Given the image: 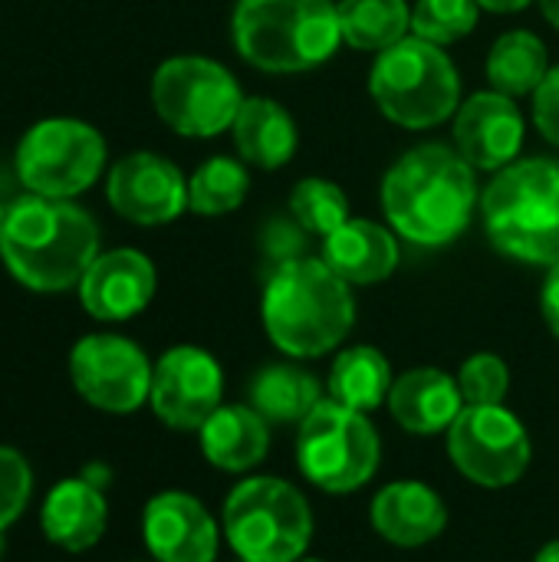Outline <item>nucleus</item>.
<instances>
[{"label":"nucleus","mask_w":559,"mask_h":562,"mask_svg":"<svg viewBox=\"0 0 559 562\" xmlns=\"http://www.w3.org/2000/svg\"><path fill=\"white\" fill-rule=\"evenodd\" d=\"M474 207V168L455 145L425 142L405 151L382 178V211L389 227L418 247H445L458 240L471 227Z\"/></svg>","instance_id":"obj_1"},{"label":"nucleus","mask_w":559,"mask_h":562,"mask_svg":"<svg viewBox=\"0 0 559 562\" xmlns=\"http://www.w3.org/2000/svg\"><path fill=\"white\" fill-rule=\"evenodd\" d=\"M99 224L76 201L23 194L7 204L0 260L33 293L76 290L99 257Z\"/></svg>","instance_id":"obj_2"},{"label":"nucleus","mask_w":559,"mask_h":562,"mask_svg":"<svg viewBox=\"0 0 559 562\" xmlns=\"http://www.w3.org/2000/svg\"><path fill=\"white\" fill-rule=\"evenodd\" d=\"M260 319L270 342L290 359H320L346 342L356 326L353 286L323 257H297L270 270Z\"/></svg>","instance_id":"obj_3"},{"label":"nucleus","mask_w":559,"mask_h":562,"mask_svg":"<svg viewBox=\"0 0 559 562\" xmlns=\"http://www.w3.org/2000/svg\"><path fill=\"white\" fill-rule=\"evenodd\" d=\"M231 40L264 72H310L343 43L336 0H237Z\"/></svg>","instance_id":"obj_4"},{"label":"nucleus","mask_w":559,"mask_h":562,"mask_svg":"<svg viewBox=\"0 0 559 562\" xmlns=\"http://www.w3.org/2000/svg\"><path fill=\"white\" fill-rule=\"evenodd\" d=\"M488 240L521 263H559V161L517 158L481 191Z\"/></svg>","instance_id":"obj_5"},{"label":"nucleus","mask_w":559,"mask_h":562,"mask_svg":"<svg viewBox=\"0 0 559 562\" xmlns=\"http://www.w3.org/2000/svg\"><path fill=\"white\" fill-rule=\"evenodd\" d=\"M369 92L389 122L422 132L448 122L458 112L461 76L445 46L409 33L376 56Z\"/></svg>","instance_id":"obj_6"},{"label":"nucleus","mask_w":559,"mask_h":562,"mask_svg":"<svg viewBox=\"0 0 559 562\" xmlns=\"http://www.w3.org/2000/svg\"><path fill=\"white\" fill-rule=\"evenodd\" d=\"M221 530L244 562H297L313 540V510L300 487L273 474L244 477L224 501Z\"/></svg>","instance_id":"obj_7"},{"label":"nucleus","mask_w":559,"mask_h":562,"mask_svg":"<svg viewBox=\"0 0 559 562\" xmlns=\"http://www.w3.org/2000/svg\"><path fill=\"white\" fill-rule=\"evenodd\" d=\"M382 461V441L366 412L323 398L297 425V468L323 494L362 491Z\"/></svg>","instance_id":"obj_8"},{"label":"nucleus","mask_w":559,"mask_h":562,"mask_svg":"<svg viewBox=\"0 0 559 562\" xmlns=\"http://www.w3.org/2000/svg\"><path fill=\"white\" fill-rule=\"evenodd\" d=\"M105 138L82 119H40L16 142V178L26 194L72 201L105 171Z\"/></svg>","instance_id":"obj_9"},{"label":"nucleus","mask_w":559,"mask_h":562,"mask_svg":"<svg viewBox=\"0 0 559 562\" xmlns=\"http://www.w3.org/2000/svg\"><path fill=\"white\" fill-rule=\"evenodd\" d=\"M241 102L244 95L231 69L208 56H171L152 76V105L158 119L185 138L231 132Z\"/></svg>","instance_id":"obj_10"},{"label":"nucleus","mask_w":559,"mask_h":562,"mask_svg":"<svg viewBox=\"0 0 559 562\" xmlns=\"http://www.w3.org/2000/svg\"><path fill=\"white\" fill-rule=\"evenodd\" d=\"M445 441L458 474L484 491L514 487L534 461L530 431L504 405H465Z\"/></svg>","instance_id":"obj_11"},{"label":"nucleus","mask_w":559,"mask_h":562,"mask_svg":"<svg viewBox=\"0 0 559 562\" xmlns=\"http://www.w3.org/2000/svg\"><path fill=\"white\" fill-rule=\"evenodd\" d=\"M155 366L125 336L92 333L69 352V379L79 398L105 415H132L152 395Z\"/></svg>","instance_id":"obj_12"},{"label":"nucleus","mask_w":559,"mask_h":562,"mask_svg":"<svg viewBox=\"0 0 559 562\" xmlns=\"http://www.w3.org/2000/svg\"><path fill=\"white\" fill-rule=\"evenodd\" d=\"M148 405L171 431H201L224 405V369L201 346H171L152 372Z\"/></svg>","instance_id":"obj_13"},{"label":"nucleus","mask_w":559,"mask_h":562,"mask_svg":"<svg viewBox=\"0 0 559 562\" xmlns=\"http://www.w3.org/2000/svg\"><path fill=\"white\" fill-rule=\"evenodd\" d=\"M105 201L128 224L161 227L188 211V181L165 155L128 151L109 168Z\"/></svg>","instance_id":"obj_14"},{"label":"nucleus","mask_w":559,"mask_h":562,"mask_svg":"<svg viewBox=\"0 0 559 562\" xmlns=\"http://www.w3.org/2000/svg\"><path fill=\"white\" fill-rule=\"evenodd\" d=\"M455 148L474 171H501L521 158L524 148V112L521 105L497 92L484 89L465 99L455 112Z\"/></svg>","instance_id":"obj_15"},{"label":"nucleus","mask_w":559,"mask_h":562,"mask_svg":"<svg viewBox=\"0 0 559 562\" xmlns=\"http://www.w3.org/2000/svg\"><path fill=\"white\" fill-rule=\"evenodd\" d=\"M224 530L185 491H161L142 510V540L155 562H214Z\"/></svg>","instance_id":"obj_16"},{"label":"nucleus","mask_w":559,"mask_h":562,"mask_svg":"<svg viewBox=\"0 0 559 562\" xmlns=\"http://www.w3.org/2000/svg\"><path fill=\"white\" fill-rule=\"evenodd\" d=\"M155 286H158L155 263L135 247H115L89 263L76 293L92 319L125 323L152 303Z\"/></svg>","instance_id":"obj_17"},{"label":"nucleus","mask_w":559,"mask_h":562,"mask_svg":"<svg viewBox=\"0 0 559 562\" xmlns=\"http://www.w3.org/2000/svg\"><path fill=\"white\" fill-rule=\"evenodd\" d=\"M372 530L399 550H422L448 530V507L425 481H392L369 507Z\"/></svg>","instance_id":"obj_18"},{"label":"nucleus","mask_w":559,"mask_h":562,"mask_svg":"<svg viewBox=\"0 0 559 562\" xmlns=\"http://www.w3.org/2000/svg\"><path fill=\"white\" fill-rule=\"evenodd\" d=\"M385 408L402 431L415 438H432L445 435L455 425V418L465 412V398L455 375L435 366H422L402 372L392 382Z\"/></svg>","instance_id":"obj_19"},{"label":"nucleus","mask_w":559,"mask_h":562,"mask_svg":"<svg viewBox=\"0 0 559 562\" xmlns=\"http://www.w3.org/2000/svg\"><path fill=\"white\" fill-rule=\"evenodd\" d=\"M40 527L43 537L66 553L92 550L109 527V504L102 487L89 484L82 474L53 484L40 510Z\"/></svg>","instance_id":"obj_20"},{"label":"nucleus","mask_w":559,"mask_h":562,"mask_svg":"<svg viewBox=\"0 0 559 562\" xmlns=\"http://www.w3.org/2000/svg\"><path fill=\"white\" fill-rule=\"evenodd\" d=\"M323 263L349 286L382 283L399 267V240L392 227L366 217H349L343 227L323 237Z\"/></svg>","instance_id":"obj_21"},{"label":"nucleus","mask_w":559,"mask_h":562,"mask_svg":"<svg viewBox=\"0 0 559 562\" xmlns=\"http://www.w3.org/2000/svg\"><path fill=\"white\" fill-rule=\"evenodd\" d=\"M201 454L224 474H250L270 454V422L250 405H221L198 431Z\"/></svg>","instance_id":"obj_22"},{"label":"nucleus","mask_w":559,"mask_h":562,"mask_svg":"<svg viewBox=\"0 0 559 562\" xmlns=\"http://www.w3.org/2000/svg\"><path fill=\"white\" fill-rule=\"evenodd\" d=\"M231 135H234V148L241 161L264 168V171L283 168L297 155V145H300L293 115L267 95H250L241 102Z\"/></svg>","instance_id":"obj_23"},{"label":"nucleus","mask_w":559,"mask_h":562,"mask_svg":"<svg viewBox=\"0 0 559 562\" xmlns=\"http://www.w3.org/2000/svg\"><path fill=\"white\" fill-rule=\"evenodd\" d=\"M392 366L376 346H349L336 356L329 379H326V398L336 405H346L353 412H376L389 402L392 392Z\"/></svg>","instance_id":"obj_24"},{"label":"nucleus","mask_w":559,"mask_h":562,"mask_svg":"<svg viewBox=\"0 0 559 562\" xmlns=\"http://www.w3.org/2000/svg\"><path fill=\"white\" fill-rule=\"evenodd\" d=\"M250 408H257L270 425H300L320 402V382L313 372L280 362V366H264L250 379Z\"/></svg>","instance_id":"obj_25"},{"label":"nucleus","mask_w":559,"mask_h":562,"mask_svg":"<svg viewBox=\"0 0 559 562\" xmlns=\"http://www.w3.org/2000/svg\"><path fill=\"white\" fill-rule=\"evenodd\" d=\"M547 72H550L547 43L530 30H511V33L497 36L488 53L491 89H497L511 99L534 95L540 89V82L547 79Z\"/></svg>","instance_id":"obj_26"},{"label":"nucleus","mask_w":559,"mask_h":562,"mask_svg":"<svg viewBox=\"0 0 559 562\" xmlns=\"http://www.w3.org/2000/svg\"><path fill=\"white\" fill-rule=\"evenodd\" d=\"M343 43L362 53H382L412 33L405 0H336Z\"/></svg>","instance_id":"obj_27"},{"label":"nucleus","mask_w":559,"mask_h":562,"mask_svg":"<svg viewBox=\"0 0 559 562\" xmlns=\"http://www.w3.org/2000/svg\"><path fill=\"white\" fill-rule=\"evenodd\" d=\"M247 165L227 155H214L188 178V211H194L198 217H224L247 201Z\"/></svg>","instance_id":"obj_28"},{"label":"nucleus","mask_w":559,"mask_h":562,"mask_svg":"<svg viewBox=\"0 0 559 562\" xmlns=\"http://www.w3.org/2000/svg\"><path fill=\"white\" fill-rule=\"evenodd\" d=\"M290 217L306 234L326 237L349 221V198L329 178H303L290 194Z\"/></svg>","instance_id":"obj_29"},{"label":"nucleus","mask_w":559,"mask_h":562,"mask_svg":"<svg viewBox=\"0 0 559 562\" xmlns=\"http://www.w3.org/2000/svg\"><path fill=\"white\" fill-rule=\"evenodd\" d=\"M478 0H418L412 7V33L435 46H451L478 26Z\"/></svg>","instance_id":"obj_30"},{"label":"nucleus","mask_w":559,"mask_h":562,"mask_svg":"<svg viewBox=\"0 0 559 562\" xmlns=\"http://www.w3.org/2000/svg\"><path fill=\"white\" fill-rule=\"evenodd\" d=\"M455 379H458L465 405H504L511 392V369L494 352L468 356Z\"/></svg>","instance_id":"obj_31"},{"label":"nucleus","mask_w":559,"mask_h":562,"mask_svg":"<svg viewBox=\"0 0 559 562\" xmlns=\"http://www.w3.org/2000/svg\"><path fill=\"white\" fill-rule=\"evenodd\" d=\"M33 497V471L16 448L0 445V533H7Z\"/></svg>","instance_id":"obj_32"},{"label":"nucleus","mask_w":559,"mask_h":562,"mask_svg":"<svg viewBox=\"0 0 559 562\" xmlns=\"http://www.w3.org/2000/svg\"><path fill=\"white\" fill-rule=\"evenodd\" d=\"M534 125L550 145L559 148V66L547 72V79L534 92Z\"/></svg>","instance_id":"obj_33"},{"label":"nucleus","mask_w":559,"mask_h":562,"mask_svg":"<svg viewBox=\"0 0 559 562\" xmlns=\"http://www.w3.org/2000/svg\"><path fill=\"white\" fill-rule=\"evenodd\" d=\"M540 313H544L547 329L559 339V263L550 267V273H547V280H544V290H540Z\"/></svg>","instance_id":"obj_34"},{"label":"nucleus","mask_w":559,"mask_h":562,"mask_svg":"<svg viewBox=\"0 0 559 562\" xmlns=\"http://www.w3.org/2000/svg\"><path fill=\"white\" fill-rule=\"evenodd\" d=\"M481 10H491V13H517L524 7H530V0H478Z\"/></svg>","instance_id":"obj_35"},{"label":"nucleus","mask_w":559,"mask_h":562,"mask_svg":"<svg viewBox=\"0 0 559 562\" xmlns=\"http://www.w3.org/2000/svg\"><path fill=\"white\" fill-rule=\"evenodd\" d=\"M534 562H559V540H550V543H544V547L537 550Z\"/></svg>","instance_id":"obj_36"},{"label":"nucleus","mask_w":559,"mask_h":562,"mask_svg":"<svg viewBox=\"0 0 559 562\" xmlns=\"http://www.w3.org/2000/svg\"><path fill=\"white\" fill-rule=\"evenodd\" d=\"M540 10H544V16L550 20V26H557L559 30V0H540Z\"/></svg>","instance_id":"obj_37"},{"label":"nucleus","mask_w":559,"mask_h":562,"mask_svg":"<svg viewBox=\"0 0 559 562\" xmlns=\"http://www.w3.org/2000/svg\"><path fill=\"white\" fill-rule=\"evenodd\" d=\"M3 227H7V204H0V237H3Z\"/></svg>","instance_id":"obj_38"},{"label":"nucleus","mask_w":559,"mask_h":562,"mask_svg":"<svg viewBox=\"0 0 559 562\" xmlns=\"http://www.w3.org/2000/svg\"><path fill=\"white\" fill-rule=\"evenodd\" d=\"M3 553H7V540H3V533H0V560H3Z\"/></svg>","instance_id":"obj_39"},{"label":"nucleus","mask_w":559,"mask_h":562,"mask_svg":"<svg viewBox=\"0 0 559 562\" xmlns=\"http://www.w3.org/2000/svg\"><path fill=\"white\" fill-rule=\"evenodd\" d=\"M297 562H326V560H306V557H303V560H297Z\"/></svg>","instance_id":"obj_40"},{"label":"nucleus","mask_w":559,"mask_h":562,"mask_svg":"<svg viewBox=\"0 0 559 562\" xmlns=\"http://www.w3.org/2000/svg\"><path fill=\"white\" fill-rule=\"evenodd\" d=\"M237 562H244V560H237Z\"/></svg>","instance_id":"obj_41"}]
</instances>
